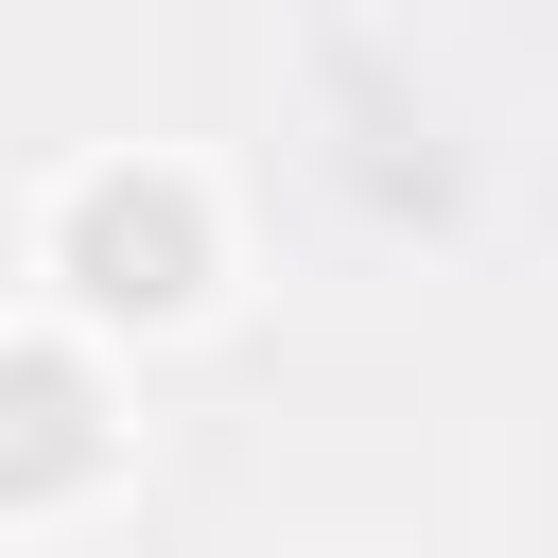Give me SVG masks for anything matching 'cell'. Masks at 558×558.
I'll return each instance as SVG.
<instances>
[{
  "label": "cell",
  "mask_w": 558,
  "mask_h": 558,
  "mask_svg": "<svg viewBox=\"0 0 558 558\" xmlns=\"http://www.w3.org/2000/svg\"><path fill=\"white\" fill-rule=\"evenodd\" d=\"M70 262H87V296H105V314H174V296H192V192L105 174V192L70 209Z\"/></svg>",
  "instance_id": "cell-1"
},
{
  "label": "cell",
  "mask_w": 558,
  "mask_h": 558,
  "mask_svg": "<svg viewBox=\"0 0 558 558\" xmlns=\"http://www.w3.org/2000/svg\"><path fill=\"white\" fill-rule=\"evenodd\" d=\"M87 471V384L70 366H0V488H52Z\"/></svg>",
  "instance_id": "cell-2"
}]
</instances>
